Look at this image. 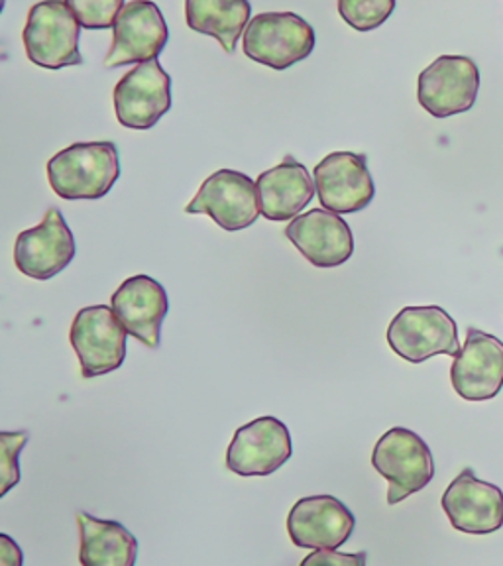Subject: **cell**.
<instances>
[{
  "label": "cell",
  "mask_w": 503,
  "mask_h": 566,
  "mask_svg": "<svg viewBox=\"0 0 503 566\" xmlns=\"http://www.w3.org/2000/svg\"><path fill=\"white\" fill-rule=\"evenodd\" d=\"M120 177L115 142H77L48 161L53 193L65 201L103 199Z\"/></svg>",
  "instance_id": "obj_1"
},
{
  "label": "cell",
  "mask_w": 503,
  "mask_h": 566,
  "mask_svg": "<svg viewBox=\"0 0 503 566\" xmlns=\"http://www.w3.org/2000/svg\"><path fill=\"white\" fill-rule=\"evenodd\" d=\"M30 62L44 70L81 65V24L65 0H42L28 12L22 32Z\"/></svg>",
  "instance_id": "obj_2"
},
{
  "label": "cell",
  "mask_w": 503,
  "mask_h": 566,
  "mask_svg": "<svg viewBox=\"0 0 503 566\" xmlns=\"http://www.w3.org/2000/svg\"><path fill=\"white\" fill-rule=\"evenodd\" d=\"M317 35L305 18L295 12H262L244 30V53L252 62L283 71L307 60Z\"/></svg>",
  "instance_id": "obj_3"
},
{
  "label": "cell",
  "mask_w": 503,
  "mask_h": 566,
  "mask_svg": "<svg viewBox=\"0 0 503 566\" xmlns=\"http://www.w3.org/2000/svg\"><path fill=\"white\" fill-rule=\"evenodd\" d=\"M371 467L389 482L388 504L396 505L429 486L434 476L433 452L419 434L394 427L376 442Z\"/></svg>",
  "instance_id": "obj_4"
},
{
  "label": "cell",
  "mask_w": 503,
  "mask_h": 566,
  "mask_svg": "<svg viewBox=\"0 0 503 566\" xmlns=\"http://www.w3.org/2000/svg\"><path fill=\"white\" fill-rule=\"evenodd\" d=\"M388 345L411 364L427 363L437 354L454 358L462 348L454 318L437 305L399 311L389 323Z\"/></svg>",
  "instance_id": "obj_5"
},
{
  "label": "cell",
  "mask_w": 503,
  "mask_h": 566,
  "mask_svg": "<svg viewBox=\"0 0 503 566\" xmlns=\"http://www.w3.org/2000/svg\"><path fill=\"white\" fill-rule=\"evenodd\" d=\"M126 328L108 305L81 310L71 325L70 340L83 378H98L118 370L126 360Z\"/></svg>",
  "instance_id": "obj_6"
},
{
  "label": "cell",
  "mask_w": 503,
  "mask_h": 566,
  "mask_svg": "<svg viewBox=\"0 0 503 566\" xmlns=\"http://www.w3.org/2000/svg\"><path fill=\"white\" fill-rule=\"evenodd\" d=\"M480 70L467 55H441L417 83L419 105L434 118L462 115L476 103Z\"/></svg>",
  "instance_id": "obj_7"
},
{
  "label": "cell",
  "mask_w": 503,
  "mask_h": 566,
  "mask_svg": "<svg viewBox=\"0 0 503 566\" xmlns=\"http://www.w3.org/2000/svg\"><path fill=\"white\" fill-rule=\"evenodd\" d=\"M187 214H207L221 229L237 232L252 227L260 217L256 181L234 169H219L207 177Z\"/></svg>",
  "instance_id": "obj_8"
},
{
  "label": "cell",
  "mask_w": 503,
  "mask_h": 566,
  "mask_svg": "<svg viewBox=\"0 0 503 566\" xmlns=\"http://www.w3.org/2000/svg\"><path fill=\"white\" fill-rule=\"evenodd\" d=\"M169 30L161 10L151 0H130L124 4L113 27V45L105 67L158 60L168 44Z\"/></svg>",
  "instance_id": "obj_9"
},
{
  "label": "cell",
  "mask_w": 503,
  "mask_h": 566,
  "mask_svg": "<svg viewBox=\"0 0 503 566\" xmlns=\"http://www.w3.org/2000/svg\"><path fill=\"white\" fill-rule=\"evenodd\" d=\"M292 434L275 417L242 424L227 451V469L239 476H270L292 459Z\"/></svg>",
  "instance_id": "obj_10"
},
{
  "label": "cell",
  "mask_w": 503,
  "mask_h": 566,
  "mask_svg": "<svg viewBox=\"0 0 503 566\" xmlns=\"http://www.w3.org/2000/svg\"><path fill=\"white\" fill-rule=\"evenodd\" d=\"M171 108V80L158 60L138 63L115 87V113L124 128L150 130Z\"/></svg>",
  "instance_id": "obj_11"
},
{
  "label": "cell",
  "mask_w": 503,
  "mask_h": 566,
  "mask_svg": "<svg viewBox=\"0 0 503 566\" xmlns=\"http://www.w3.org/2000/svg\"><path fill=\"white\" fill-rule=\"evenodd\" d=\"M75 258V239L60 209H48L44 221L18 234L14 264L20 274L38 282L52 280Z\"/></svg>",
  "instance_id": "obj_12"
},
{
  "label": "cell",
  "mask_w": 503,
  "mask_h": 566,
  "mask_svg": "<svg viewBox=\"0 0 503 566\" xmlns=\"http://www.w3.org/2000/svg\"><path fill=\"white\" fill-rule=\"evenodd\" d=\"M315 187L321 205L336 214H350L374 201L376 186L366 156L353 151H335L315 168Z\"/></svg>",
  "instance_id": "obj_13"
},
{
  "label": "cell",
  "mask_w": 503,
  "mask_h": 566,
  "mask_svg": "<svg viewBox=\"0 0 503 566\" xmlns=\"http://www.w3.org/2000/svg\"><path fill=\"white\" fill-rule=\"evenodd\" d=\"M452 388L467 401L494 399L503 388V343L494 335L470 327L467 343L454 356Z\"/></svg>",
  "instance_id": "obj_14"
},
{
  "label": "cell",
  "mask_w": 503,
  "mask_h": 566,
  "mask_svg": "<svg viewBox=\"0 0 503 566\" xmlns=\"http://www.w3.org/2000/svg\"><path fill=\"white\" fill-rule=\"evenodd\" d=\"M442 510L454 530L469 535H488L503 527V492L478 480L464 469L442 494Z\"/></svg>",
  "instance_id": "obj_15"
},
{
  "label": "cell",
  "mask_w": 503,
  "mask_h": 566,
  "mask_svg": "<svg viewBox=\"0 0 503 566\" xmlns=\"http://www.w3.org/2000/svg\"><path fill=\"white\" fill-rule=\"evenodd\" d=\"M353 512L333 495H311L293 505L287 533L300 548H338L353 535Z\"/></svg>",
  "instance_id": "obj_16"
},
{
  "label": "cell",
  "mask_w": 503,
  "mask_h": 566,
  "mask_svg": "<svg viewBox=\"0 0 503 566\" xmlns=\"http://www.w3.org/2000/svg\"><path fill=\"white\" fill-rule=\"evenodd\" d=\"M285 237L315 268H338L354 254L353 230L336 212L313 209L295 217Z\"/></svg>",
  "instance_id": "obj_17"
},
{
  "label": "cell",
  "mask_w": 503,
  "mask_h": 566,
  "mask_svg": "<svg viewBox=\"0 0 503 566\" xmlns=\"http://www.w3.org/2000/svg\"><path fill=\"white\" fill-rule=\"evenodd\" d=\"M111 307L128 335L148 348H158L169 311L168 293L158 280L150 275L128 277L113 295Z\"/></svg>",
  "instance_id": "obj_18"
},
{
  "label": "cell",
  "mask_w": 503,
  "mask_h": 566,
  "mask_svg": "<svg viewBox=\"0 0 503 566\" xmlns=\"http://www.w3.org/2000/svg\"><path fill=\"white\" fill-rule=\"evenodd\" d=\"M260 211L268 221H293L311 203L317 191L307 168L293 156H285L280 166L260 174L256 179Z\"/></svg>",
  "instance_id": "obj_19"
},
{
  "label": "cell",
  "mask_w": 503,
  "mask_h": 566,
  "mask_svg": "<svg viewBox=\"0 0 503 566\" xmlns=\"http://www.w3.org/2000/svg\"><path fill=\"white\" fill-rule=\"evenodd\" d=\"M80 560L83 566H133L138 557V541L123 523L98 520L77 513Z\"/></svg>",
  "instance_id": "obj_20"
},
{
  "label": "cell",
  "mask_w": 503,
  "mask_h": 566,
  "mask_svg": "<svg viewBox=\"0 0 503 566\" xmlns=\"http://www.w3.org/2000/svg\"><path fill=\"white\" fill-rule=\"evenodd\" d=\"M252 17L248 0H186L187 27L212 35L222 50L232 53Z\"/></svg>",
  "instance_id": "obj_21"
},
{
  "label": "cell",
  "mask_w": 503,
  "mask_h": 566,
  "mask_svg": "<svg viewBox=\"0 0 503 566\" xmlns=\"http://www.w3.org/2000/svg\"><path fill=\"white\" fill-rule=\"evenodd\" d=\"M396 9V0H338V12L358 32L380 28Z\"/></svg>",
  "instance_id": "obj_22"
},
{
  "label": "cell",
  "mask_w": 503,
  "mask_h": 566,
  "mask_svg": "<svg viewBox=\"0 0 503 566\" xmlns=\"http://www.w3.org/2000/svg\"><path fill=\"white\" fill-rule=\"evenodd\" d=\"M65 4L87 30L115 27L116 17L124 9V0H65Z\"/></svg>",
  "instance_id": "obj_23"
},
{
  "label": "cell",
  "mask_w": 503,
  "mask_h": 566,
  "mask_svg": "<svg viewBox=\"0 0 503 566\" xmlns=\"http://www.w3.org/2000/svg\"><path fill=\"white\" fill-rule=\"evenodd\" d=\"M28 433L27 431H17V433H9L2 431L0 433V444H2V490L0 495L9 494L12 488L17 486L20 482V452L27 447Z\"/></svg>",
  "instance_id": "obj_24"
},
{
  "label": "cell",
  "mask_w": 503,
  "mask_h": 566,
  "mask_svg": "<svg viewBox=\"0 0 503 566\" xmlns=\"http://www.w3.org/2000/svg\"><path fill=\"white\" fill-rule=\"evenodd\" d=\"M303 565L364 566L366 553H338L336 548H317L310 557L303 558Z\"/></svg>",
  "instance_id": "obj_25"
},
{
  "label": "cell",
  "mask_w": 503,
  "mask_h": 566,
  "mask_svg": "<svg viewBox=\"0 0 503 566\" xmlns=\"http://www.w3.org/2000/svg\"><path fill=\"white\" fill-rule=\"evenodd\" d=\"M22 565V551L7 533H0V566Z\"/></svg>",
  "instance_id": "obj_26"
}]
</instances>
